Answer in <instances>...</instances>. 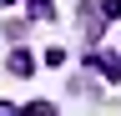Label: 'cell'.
Here are the masks:
<instances>
[{
  "label": "cell",
  "instance_id": "cell-1",
  "mask_svg": "<svg viewBox=\"0 0 121 116\" xmlns=\"http://www.w3.org/2000/svg\"><path fill=\"white\" fill-rule=\"evenodd\" d=\"M10 71H15V76H30V61H25V51H15V56H10Z\"/></svg>",
  "mask_w": 121,
  "mask_h": 116
},
{
  "label": "cell",
  "instance_id": "cell-2",
  "mask_svg": "<svg viewBox=\"0 0 121 116\" xmlns=\"http://www.w3.org/2000/svg\"><path fill=\"white\" fill-rule=\"evenodd\" d=\"M25 116H56V106H45V101H35V106H30Z\"/></svg>",
  "mask_w": 121,
  "mask_h": 116
},
{
  "label": "cell",
  "instance_id": "cell-3",
  "mask_svg": "<svg viewBox=\"0 0 121 116\" xmlns=\"http://www.w3.org/2000/svg\"><path fill=\"white\" fill-rule=\"evenodd\" d=\"M0 116H15V111H10V106H5V101H0Z\"/></svg>",
  "mask_w": 121,
  "mask_h": 116
}]
</instances>
